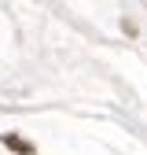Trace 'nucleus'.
<instances>
[{"label":"nucleus","mask_w":147,"mask_h":155,"mask_svg":"<svg viewBox=\"0 0 147 155\" xmlns=\"http://www.w3.org/2000/svg\"><path fill=\"white\" fill-rule=\"evenodd\" d=\"M8 144H11V148H15V151H22V155H33V151H30V148H26V144H22V140H18V137H8Z\"/></svg>","instance_id":"obj_1"}]
</instances>
